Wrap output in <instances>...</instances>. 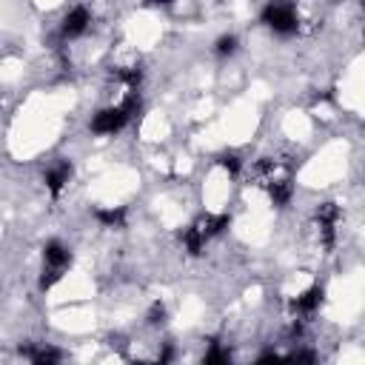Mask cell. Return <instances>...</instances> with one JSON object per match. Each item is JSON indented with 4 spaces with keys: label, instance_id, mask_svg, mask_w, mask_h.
Instances as JSON below:
<instances>
[{
    "label": "cell",
    "instance_id": "obj_15",
    "mask_svg": "<svg viewBox=\"0 0 365 365\" xmlns=\"http://www.w3.org/2000/svg\"><path fill=\"white\" fill-rule=\"evenodd\" d=\"M217 165L228 174V177H240V171H242V160L234 154V151H225V154H220L217 157Z\"/></svg>",
    "mask_w": 365,
    "mask_h": 365
},
{
    "label": "cell",
    "instance_id": "obj_16",
    "mask_svg": "<svg viewBox=\"0 0 365 365\" xmlns=\"http://www.w3.org/2000/svg\"><path fill=\"white\" fill-rule=\"evenodd\" d=\"M228 359H231V351L225 345H220V342H211L208 351L202 354V362L205 365H220V362H228Z\"/></svg>",
    "mask_w": 365,
    "mask_h": 365
},
{
    "label": "cell",
    "instance_id": "obj_10",
    "mask_svg": "<svg viewBox=\"0 0 365 365\" xmlns=\"http://www.w3.org/2000/svg\"><path fill=\"white\" fill-rule=\"evenodd\" d=\"M265 194H268L274 208H288L291 200H294V180L288 174L285 177H271L265 182Z\"/></svg>",
    "mask_w": 365,
    "mask_h": 365
},
{
    "label": "cell",
    "instance_id": "obj_11",
    "mask_svg": "<svg viewBox=\"0 0 365 365\" xmlns=\"http://www.w3.org/2000/svg\"><path fill=\"white\" fill-rule=\"evenodd\" d=\"M91 217H94L103 228H125L128 211H125V205H97V208L91 211Z\"/></svg>",
    "mask_w": 365,
    "mask_h": 365
},
{
    "label": "cell",
    "instance_id": "obj_19",
    "mask_svg": "<svg viewBox=\"0 0 365 365\" xmlns=\"http://www.w3.org/2000/svg\"><path fill=\"white\" fill-rule=\"evenodd\" d=\"M277 359H285V354H277V351H265V354H259V356H257V362H259V365H265V362H277Z\"/></svg>",
    "mask_w": 365,
    "mask_h": 365
},
{
    "label": "cell",
    "instance_id": "obj_14",
    "mask_svg": "<svg viewBox=\"0 0 365 365\" xmlns=\"http://www.w3.org/2000/svg\"><path fill=\"white\" fill-rule=\"evenodd\" d=\"M237 48H240V37L237 34H220L214 40V54L217 57H234Z\"/></svg>",
    "mask_w": 365,
    "mask_h": 365
},
{
    "label": "cell",
    "instance_id": "obj_3",
    "mask_svg": "<svg viewBox=\"0 0 365 365\" xmlns=\"http://www.w3.org/2000/svg\"><path fill=\"white\" fill-rule=\"evenodd\" d=\"M339 222H342V211L336 202L325 200L314 208V228H317V237H319V245L325 251H334L336 248V237H339Z\"/></svg>",
    "mask_w": 365,
    "mask_h": 365
},
{
    "label": "cell",
    "instance_id": "obj_4",
    "mask_svg": "<svg viewBox=\"0 0 365 365\" xmlns=\"http://www.w3.org/2000/svg\"><path fill=\"white\" fill-rule=\"evenodd\" d=\"M128 123H131V117H128V114L123 111V106L117 103V106H103V108H97V111L91 114V120H88V128H91V134L111 137V134H120Z\"/></svg>",
    "mask_w": 365,
    "mask_h": 365
},
{
    "label": "cell",
    "instance_id": "obj_12",
    "mask_svg": "<svg viewBox=\"0 0 365 365\" xmlns=\"http://www.w3.org/2000/svg\"><path fill=\"white\" fill-rule=\"evenodd\" d=\"M180 242H182V248H185V254L188 257H202V251H205V237L194 228V222H188L182 231H180Z\"/></svg>",
    "mask_w": 365,
    "mask_h": 365
},
{
    "label": "cell",
    "instance_id": "obj_9",
    "mask_svg": "<svg viewBox=\"0 0 365 365\" xmlns=\"http://www.w3.org/2000/svg\"><path fill=\"white\" fill-rule=\"evenodd\" d=\"M228 225H231V214H225V211H220V214L208 211V214H200V217L194 220V228L205 237V242L214 240V237H220V234H225Z\"/></svg>",
    "mask_w": 365,
    "mask_h": 365
},
{
    "label": "cell",
    "instance_id": "obj_13",
    "mask_svg": "<svg viewBox=\"0 0 365 365\" xmlns=\"http://www.w3.org/2000/svg\"><path fill=\"white\" fill-rule=\"evenodd\" d=\"M114 80L123 83L125 88H140L143 86V68L140 66H117L114 68Z\"/></svg>",
    "mask_w": 365,
    "mask_h": 365
},
{
    "label": "cell",
    "instance_id": "obj_6",
    "mask_svg": "<svg viewBox=\"0 0 365 365\" xmlns=\"http://www.w3.org/2000/svg\"><path fill=\"white\" fill-rule=\"evenodd\" d=\"M88 26H91L88 6H71L60 20V37L63 40H77V37H83L88 31Z\"/></svg>",
    "mask_w": 365,
    "mask_h": 365
},
{
    "label": "cell",
    "instance_id": "obj_8",
    "mask_svg": "<svg viewBox=\"0 0 365 365\" xmlns=\"http://www.w3.org/2000/svg\"><path fill=\"white\" fill-rule=\"evenodd\" d=\"M20 356H26L34 365H57V362H63V351L54 348L51 342H26V345H20Z\"/></svg>",
    "mask_w": 365,
    "mask_h": 365
},
{
    "label": "cell",
    "instance_id": "obj_5",
    "mask_svg": "<svg viewBox=\"0 0 365 365\" xmlns=\"http://www.w3.org/2000/svg\"><path fill=\"white\" fill-rule=\"evenodd\" d=\"M71 177H74V165H71L68 160H57L54 165H48V168L43 171V185H46L48 197H51V200H60L63 191L68 188Z\"/></svg>",
    "mask_w": 365,
    "mask_h": 365
},
{
    "label": "cell",
    "instance_id": "obj_7",
    "mask_svg": "<svg viewBox=\"0 0 365 365\" xmlns=\"http://www.w3.org/2000/svg\"><path fill=\"white\" fill-rule=\"evenodd\" d=\"M322 299H325V288H322V285H311V288H305L299 297L291 299V314L299 317V319L314 317V314L319 311Z\"/></svg>",
    "mask_w": 365,
    "mask_h": 365
},
{
    "label": "cell",
    "instance_id": "obj_17",
    "mask_svg": "<svg viewBox=\"0 0 365 365\" xmlns=\"http://www.w3.org/2000/svg\"><path fill=\"white\" fill-rule=\"evenodd\" d=\"M165 314H168L165 305H163L160 299H154V302L148 305V311H145V322H148V325H163V322H165Z\"/></svg>",
    "mask_w": 365,
    "mask_h": 365
},
{
    "label": "cell",
    "instance_id": "obj_18",
    "mask_svg": "<svg viewBox=\"0 0 365 365\" xmlns=\"http://www.w3.org/2000/svg\"><path fill=\"white\" fill-rule=\"evenodd\" d=\"M285 359H288V362H317V359H319V354H317V351H305V348H297V351L285 354Z\"/></svg>",
    "mask_w": 365,
    "mask_h": 365
},
{
    "label": "cell",
    "instance_id": "obj_1",
    "mask_svg": "<svg viewBox=\"0 0 365 365\" xmlns=\"http://www.w3.org/2000/svg\"><path fill=\"white\" fill-rule=\"evenodd\" d=\"M71 262H74V254H71V248H68L63 240H57V237L46 240V242H43V268H40L37 288H40V291H51V288L68 274Z\"/></svg>",
    "mask_w": 365,
    "mask_h": 365
},
{
    "label": "cell",
    "instance_id": "obj_20",
    "mask_svg": "<svg viewBox=\"0 0 365 365\" xmlns=\"http://www.w3.org/2000/svg\"><path fill=\"white\" fill-rule=\"evenodd\" d=\"M174 354H177V351H174L171 345H163V351L157 354V359H160V362H171V359H174Z\"/></svg>",
    "mask_w": 365,
    "mask_h": 365
},
{
    "label": "cell",
    "instance_id": "obj_21",
    "mask_svg": "<svg viewBox=\"0 0 365 365\" xmlns=\"http://www.w3.org/2000/svg\"><path fill=\"white\" fill-rule=\"evenodd\" d=\"M148 9H165V6H171L174 0H143Z\"/></svg>",
    "mask_w": 365,
    "mask_h": 365
},
{
    "label": "cell",
    "instance_id": "obj_2",
    "mask_svg": "<svg viewBox=\"0 0 365 365\" xmlns=\"http://www.w3.org/2000/svg\"><path fill=\"white\" fill-rule=\"evenodd\" d=\"M259 23L277 37H294L299 31V14L294 0H268L259 11Z\"/></svg>",
    "mask_w": 365,
    "mask_h": 365
}]
</instances>
